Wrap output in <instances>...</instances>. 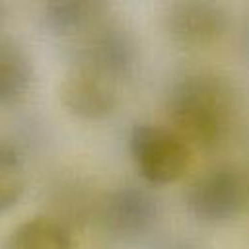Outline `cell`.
I'll return each instance as SVG.
<instances>
[{"label": "cell", "mask_w": 249, "mask_h": 249, "mask_svg": "<svg viewBox=\"0 0 249 249\" xmlns=\"http://www.w3.org/2000/svg\"><path fill=\"white\" fill-rule=\"evenodd\" d=\"M119 86L115 80L82 66H70L60 82L58 97L62 107L80 121H103L119 105Z\"/></svg>", "instance_id": "7"}, {"label": "cell", "mask_w": 249, "mask_h": 249, "mask_svg": "<svg viewBox=\"0 0 249 249\" xmlns=\"http://www.w3.org/2000/svg\"><path fill=\"white\" fill-rule=\"evenodd\" d=\"M107 4L99 0H53L41 8L43 29L58 39H78L103 21Z\"/></svg>", "instance_id": "8"}, {"label": "cell", "mask_w": 249, "mask_h": 249, "mask_svg": "<svg viewBox=\"0 0 249 249\" xmlns=\"http://www.w3.org/2000/svg\"><path fill=\"white\" fill-rule=\"evenodd\" d=\"M97 216L101 228L113 239L134 243L154 231L161 216V206L148 189L121 185L101 198Z\"/></svg>", "instance_id": "5"}, {"label": "cell", "mask_w": 249, "mask_h": 249, "mask_svg": "<svg viewBox=\"0 0 249 249\" xmlns=\"http://www.w3.org/2000/svg\"><path fill=\"white\" fill-rule=\"evenodd\" d=\"M0 249H74L70 228L53 216H33L14 226Z\"/></svg>", "instance_id": "10"}, {"label": "cell", "mask_w": 249, "mask_h": 249, "mask_svg": "<svg viewBox=\"0 0 249 249\" xmlns=\"http://www.w3.org/2000/svg\"><path fill=\"white\" fill-rule=\"evenodd\" d=\"M4 18H6V8H4V4L0 2V23L4 21Z\"/></svg>", "instance_id": "14"}, {"label": "cell", "mask_w": 249, "mask_h": 249, "mask_svg": "<svg viewBox=\"0 0 249 249\" xmlns=\"http://www.w3.org/2000/svg\"><path fill=\"white\" fill-rule=\"evenodd\" d=\"M228 21L226 8L208 0L171 2L161 14L165 35L185 49H200L220 41L228 29Z\"/></svg>", "instance_id": "6"}, {"label": "cell", "mask_w": 249, "mask_h": 249, "mask_svg": "<svg viewBox=\"0 0 249 249\" xmlns=\"http://www.w3.org/2000/svg\"><path fill=\"white\" fill-rule=\"evenodd\" d=\"M165 249H200L198 245H195L193 241H185V239H177V241H171Z\"/></svg>", "instance_id": "12"}, {"label": "cell", "mask_w": 249, "mask_h": 249, "mask_svg": "<svg viewBox=\"0 0 249 249\" xmlns=\"http://www.w3.org/2000/svg\"><path fill=\"white\" fill-rule=\"evenodd\" d=\"M128 152L136 171L150 185L175 183L191 165V146L175 130L152 123L130 128Z\"/></svg>", "instance_id": "4"}, {"label": "cell", "mask_w": 249, "mask_h": 249, "mask_svg": "<svg viewBox=\"0 0 249 249\" xmlns=\"http://www.w3.org/2000/svg\"><path fill=\"white\" fill-rule=\"evenodd\" d=\"M167 119L191 148H220L235 121V97L226 78L214 72H189L173 82L165 99Z\"/></svg>", "instance_id": "1"}, {"label": "cell", "mask_w": 249, "mask_h": 249, "mask_svg": "<svg viewBox=\"0 0 249 249\" xmlns=\"http://www.w3.org/2000/svg\"><path fill=\"white\" fill-rule=\"evenodd\" d=\"M27 189V171L21 152L0 140V214L19 204Z\"/></svg>", "instance_id": "11"}, {"label": "cell", "mask_w": 249, "mask_h": 249, "mask_svg": "<svg viewBox=\"0 0 249 249\" xmlns=\"http://www.w3.org/2000/svg\"><path fill=\"white\" fill-rule=\"evenodd\" d=\"M241 45H243L245 58H247V62H249V19L245 21V27H243V41H241Z\"/></svg>", "instance_id": "13"}, {"label": "cell", "mask_w": 249, "mask_h": 249, "mask_svg": "<svg viewBox=\"0 0 249 249\" xmlns=\"http://www.w3.org/2000/svg\"><path fill=\"white\" fill-rule=\"evenodd\" d=\"M138 64V43L123 23L103 19L72 41L70 66H82L123 84Z\"/></svg>", "instance_id": "3"}, {"label": "cell", "mask_w": 249, "mask_h": 249, "mask_svg": "<svg viewBox=\"0 0 249 249\" xmlns=\"http://www.w3.org/2000/svg\"><path fill=\"white\" fill-rule=\"evenodd\" d=\"M33 74V58L25 45L0 35V105L19 103L31 89Z\"/></svg>", "instance_id": "9"}, {"label": "cell", "mask_w": 249, "mask_h": 249, "mask_svg": "<svg viewBox=\"0 0 249 249\" xmlns=\"http://www.w3.org/2000/svg\"><path fill=\"white\" fill-rule=\"evenodd\" d=\"M185 206L200 224H228L249 206V179L235 165H214L189 185Z\"/></svg>", "instance_id": "2"}]
</instances>
